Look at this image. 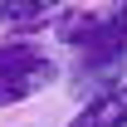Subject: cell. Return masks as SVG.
I'll use <instances>...</instances> for the list:
<instances>
[{"label": "cell", "instance_id": "5", "mask_svg": "<svg viewBox=\"0 0 127 127\" xmlns=\"http://www.w3.org/2000/svg\"><path fill=\"white\" fill-rule=\"evenodd\" d=\"M39 64H49V54L34 39H5L0 44V73L5 68H39Z\"/></svg>", "mask_w": 127, "mask_h": 127}, {"label": "cell", "instance_id": "4", "mask_svg": "<svg viewBox=\"0 0 127 127\" xmlns=\"http://www.w3.org/2000/svg\"><path fill=\"white\" fill-rule=\"evenodd\" d=\"M78 83H108V88H122V83H127V49H112V54H83V59H78Z\"/></svg>", "mask_w": 127, "mask_h": 127}, {"label": "cell", "instance_id": "2", "mask_svg": "<svg viewBox=\"0 0 127 127\" xmlns=\"http://www.w3.org/2000/svg\"><path fill=\"white\" fill-rule=\"evenodd\" d=\"M54 78H59V64L54 59L39 64V68H5V73H0V108H15V103H25V98L44 93Z\"/></svg>", "mask_w": 127, "mask_h": 127}, {"label": "cell", "instance_id": "3", "mask_svg": "<svg viewBox=\"0 0 127 127\" xmlns=\"http://www.w3.org/2000/svg\"><path fill=\"white\" fill-rule=\"evenodd\" d=\"M68 127H127V83L122 88H103L93 103H83Z\"/></svg>", "mask_w": 127, "mask_h": 127}, {"label": "cell", "instance_id": "1", "mask_svg": "<svg viewBox=\"0 0 127 127\" xmlns=\"http://www.w3.org/2000/svg\"><path fill=\"white\" fill-rule=\"evenodd\" d=\"M68 15L64 5H49V0H0V30H10V39H30L34 30L44 25H59Z\"/></svg>", "mask_w": 127, "mask_h": 127}]
</instances>
